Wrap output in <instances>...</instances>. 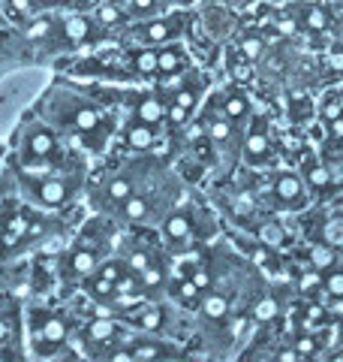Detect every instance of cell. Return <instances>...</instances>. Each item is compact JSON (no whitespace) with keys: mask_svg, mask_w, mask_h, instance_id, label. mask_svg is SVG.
Masks as SVG:
<instances>
[{"mask_svg":"<svg viewBox=\"0 0 343 362\" xmlns=\"http://www.w3.org/2000/svg\"><path fill=\"white\" fill-rule=\"evenodd\" d=\"M184 66H187V52L181 49V45H163V49H157V76H178V73H184Z\"/></svg>","mask_w":343,"mask_h":362,"instance_id":"4fadbf2b","label":"cell"},{"mask_svg":"<svg viewBox=\"0 0 343 362\" xmlns=\"http://www.w3.org/2000/svg\"><path fill=\"white\" fill-rule=\"evenodd\" d=\"M295 350H299L301 356H313L316 354V341H313L311 335H301L299 341H295Z\"/></svg>","mask_w":343,"mask_h":362,"instance_id":"74e56055","label":"cell"},{"mask_svg":"<svg viewBox=\"0 0 343 362\" xmlns=\"http://www.w3.org/2000/svg\"><path fill=\"white\" fill-rule=\"evenodd\" d=\"M190 278H193V281H196V284L202 287V293L211 287V275H208V272H205V269H196V272H190Z\"/></svg>","mask_w":343,"mask_h":362,"instance_id":"ab89813d","label":"cell"},{"mask_svg":"<svg viewBox=\"0 0 343 362\" xmlns=\"http://www.w3.org/2000/svg\"><path fill=\"white\" fill-rule=\"evenodd\" d=\"M102 40V21L88 16L85 9H78L73 16H61L57 21V37L52 42V52H70V49H85Z\"/></svg>","mask_w":343,"mask_h":362,"instance_id":"8992f818","label":"cell"},{"mask_svg":"<svg viewBox=\"0 0 343 362\" xmlns=\"http://www.w3.org/2000/svg\"><path fill=\"white\" fill-rule=\"evenodd\" d=\"M262 235H265L268 242H280V239H283V235L277 233V226H265V230H262Z\"/></svg>","mask_w":343,"mask_h":362,"instance_id":"7bdbcfd3","label":"cell"},{"mask_svg":"<svg viewBox=\"0 0 343 362\" xmlns=\"http://www.w3.org/2000/svg\"><path fill=\"white\" fill-rule=\"evenodd\" d=\"M304 25L311 28V30H328V25H331V16L325 13V9H319V6H307L304 9Z\"/></svg>","mask_w":343,"mask_h":362,"instance_id":"f546056e","label":"cell"},{"mask_svg":"<svg viewBox=\"0 0 343 362\" xmlns=\"http://www.w3.org/2000/svg\"><path fill=\"white\" fill-rule=\"evenodd\" d=\"M130 359L133 362H148V359H166L175 356V347H169L163 341H154V338H136V341L127 344Z\"/></svg>","mask_w":343,"mask_h":362,"instance_id":"5bb4252c","label":"cell"},{"mask_svg":"<svg viewBox=\"0 0 343 362\" xmlns=\"http://www.w3.org/2000/svg\"><path fill=\"white\" fill-rule=\"evenodd\" d=\"M42 118L54 124L64 136H73L90 151H100L112 136V118L102 112V106L90 103V100L73 94V90H52L42 100Z\"/></svg>","mask_w":343,"mask_h":362,"instance_id":"6da1fadb","label":"cell"},{"mask_svg":"<svg viewBox=\"0 0 343 362\" xmlns=\"http://www.w3.org/2000/svg\"><path fill=\"white\" fill-rule=\"evenodd\" d=\"M175 296H178L181 305L193 308V305H199V302H202V287H199L190 275H184V278H178V281H175Z\"/></svg>","mask_w":343,"mask_h":362,"instance_id":"603a6c76","label":"cell"},{"mask_svg":"<svg viewBox=\"0 0 343 362\" xmlns=\"http://www.w3.org/2000/svg\"><path fill=\"white\" fill-rule=\"evenodd\" d=\"M76 154L66 148V136L45 118H30L16 133V169L42 173L70 163Z\"/></svg>","mask_w":343,"mask_h":362,"instance_id":"7a4b0ae2","label":"cell"},{"mask_svg":"<svg viewBox=\"0 0 343 362\" xmlns=\"http://www.w3.org/2000/svg\"><path fill=\"white\" fill-rule=\"evenodd\" d=\"M16 173H18V187L28 197V202L52 211L70 206L76 194L82 190L85 160H70L64 166L42 169V173H25V169H16Z\"/></svg>","mask_w":343,"mask_h":362,"instance_id":"3957f363","label":"cell"},{"mask_svg":"<svg viewBox=\"0 0 343 362\" xmlns=\"http://www.w3.org/2000/svg\"><path fill=\"white\" fill-rule=\"evenodd\" d=\"M21 314L13 305H0V350H21Z\"/></svg>","mask_w":343,"mask_h":362,"instance_id":"8fae6325","label":"cell"},{"mask_svg":"<svg viewBox=\"0 0 343 362\" xmlns=\"http://www.w3.org/2000/svg\"><path fill=\"white\" fill-rule=\"evenodd\" d=\"M331 127H335V133H343V118H337V121H331Z\"/></svg>","mask_w":343,"mask_h":362,"instance_id":"7dc6e473","label":"cell"},{"mask_svg":"<svg viewBox=\"0 0 343 362\" xmlns=\"http://www.w3.org/2000/svg\"><path fill=\"white\" fill-rule=\"evenodd\" d=\"M199 308L205 314V320H223V317L229 314V299L223 296V293H208V296H202Z\"/></svg>","mask_w":343,"mask_h":362,"instance_id":"7402d4cb","label":"cell"},{"mask_svg":"<svg viewBox=\"0 0 343 362\" xmlns=\"http://www.w3.org/2000/svg\"><path fill=\"white\" fill-rule=\"evenodd\" d=\"M121 338V323L114 320V317H94V320H88L82 326V341L88 350H100L97 356H109L112 347L118 344Z\"/></svg>","mask_w":343,"mask_h":362,"instance_id":"52a82bcc","label":"cell"},{"mask_svg":"<svg viewBox=\"0 0 343 362\" xmlns=\"http://www.w3.org/2000/svg\"><path fill=\"white\" fill-rule=\"evenodd\" d=\"M57 21H61V16L54 13H37L30 16L25 25H21V40H25L28 45H49L57 37Z\"/></svg>","mask_w":343,"mask_h":362,"instance_id":"ba28073f","label":"cell"},{"mask_svg":"<svg viewBox=\"0 0 343 362\" xmlns=\"http://www.w3.org/2000/svg\"><path fill=\"white\" fill-rule=\"evenodd\" d=\"M0 16H4V0H0Z\"/></svg>","mask_w":343,"mask_h":362,"instance_id":"681fc988","label":"cell"},{"mask_svg":"<svg viewBox=\"0 0 343 362\" xmlns=\"http://www.w3.org/2000/svg\"><path fill=\"white\" fill-rule=\"evenodd\" d=\"M127 64L136 76H157V49L154 45H142L127 54Z\"/></svg>","mask_w":343,"mask_h":362,"instance_id":"e0dca14e","label":"cell"},{"mask_svg":"<svg viewBox=\"0 0 343 362\" xmlns=\"http://www.w3.org/2000/svg\"><path fill=\"white\" fill-rule=\"evenodd\" d=\"M205 130H208V136L214 142H229V136H232V121L229 118H211L208 124H205Z\"/></svg>","mask_w":343,"mask_h":362,"instance_id":"4dcf8cb0","label":"cell"},{"mask_svg":"<svg viewBox=\"0 0 343 362\" xmlns=\"http://www.w3.org/2000/svg\"><path fill=\"white\" fill-rule=\"evenodd\" d=\"M229 76H232L235 82H250V76H253V66H250V61L244 58V54L229 52Z\"/></svg>","mask_w":343,"mask_h":362,"instance_id":"d4e9b609","label":"cell"},{"mask_svg":"<svg viewBox=\"0 0 343 362\" xmlns=\"http://www.w3.org/2000/svg\"><path fill=\"white\" fill-rule=\"evenodd\" d=\"M199 103V90L196 88H175L172 90V106H178V109H187L190 115H193V109H196Z\"/></svg>","mask_w":343,"mask_h":362,"instance_id":"484cf974","label":"cell"},{"mask_svg":"<svg viewBox=\"0 0 343 362\" xmlns=\"http://www.w3.org/2000/svg\"><path fill=\"white\" fill-rule=\"evenodd\" d=\"M223 115L229 121H241L247 115V97L244 94H229L223 100Z\"/></svg>","mask_w":343,"mask_h":362,"instance_id":"4316f807","label":"cell"},{"mask_svg":"<svg viewBox=\"0 0 343 362\" xmlns=\"http://www.w3.org/2000/svg\"><path fill=\"white\" fill-rule=\"evenodd\" d=\"M133 118H139L145 124H163L166 121V103L157 94H139L133 100Z\"/></svg>","mask_w":343,"mask_h":362,"instance_id":"7c38bea8","label":"cell"},{"mask_svg":"<svg viewBox=\"0 0 343 362\" xmlns=\"http://www.w3.org/2000/svg\"><path fill=\"white\" fill-rule=\"evenodd\" d=\"M118 209H121V218H124V221L139 223V221H145L148 214H151V199H148L145 194H133V197L124 199Z\"/></svg>","mask_w":343,"mask_h":362,"instance_id":"d6986e66","label":"cell"},{"mask_svg":"<svg viewBox=\"0 0 343 362\" xmlns=\"http://www.w3.org/2000/svg\"><path fill=\"white\" fill-rule=\"evenodd\" d=\"M325 64H328V70H331V73H343V49H335V52H331L328 58H325Z\"/></svg>","mask_w":343,"mask_h":362,"instance_id":"f35d334b","label":"cell"},{"mask_svg":"<svg viewBox=\"0 0 343 362\" xmlns=\"http://www.w3.org/2000/svg\"><path fill=\"white\" fill-rule=\"evenodd\" d=\"M274 317H277V302H274V299H262V302H256V320L268 323V320H274Z\"/></svg>","mask_w":343,"mask_h":362,"instance_id":"836d02e7","label":"cell"},{"mask_svg":"<svg viewBox=\"0 0 343 362\" xmlns=\"http://www.w3.org/2000/svg\"><path fill=\"white\" fill-rule=\"evenodd\" d=\"M124 9H127V16L133 18H151L157 13V6H160V0H124Z\"/></svg>","mask_w":343,"mask_h":362,"instance_id":"f1b7e54d","label":"cell"},{"mask_svg":"<svg viewBox=\"0 0 343 362\" xmlns=\"http://www.w3.org/2000/svg\"><path fill=\"white\" fill-rule=\"evenodd\" d=\"M295 30H299V28H295L292 18H283L280 21V33H283V37H295Z\"/></svg>","mask_w":343,"mask_h":362,"instance_id":"b9f144b4","label":"cell"},{"mask_svg":"<svg viewBox=\"0 0 343 362\" xmlns=\"http://www.w3.org/2000/svg\"><path fill=\"white\" fill-rule=\"evenodd\" d=\"M178 37V25L172 18H151L133 30V40H139L142 45H163Z\"/></svg>","mask_w":343,"mask_h":362,"instance_id":"30bf717a","label":"cell"},{"mask_svg":"<svg viewBox=\"0 0 343 362\" xmlns=\"http://www.w3.org/2000/svg\"><path fill=\"white\" fill-rule=\"evenodd\" d=\"M319 112H323V118L331 124V121H337L343 115V106H340L337 97H325V103H323V109H319Z\"/></svg>","mask_w":343,"mask_h":362,"instance_id":"e575fe53","label":"cell"},{"mask_svg":"<svg viewBox=\"0 0 343 362\" xmlns=\"http://www.w3.org/2000/svg\"><path fill=\"white\" fill-rule=\"evenodd\" d=\"M311 263L316 269H331L337 263V254H335V247L331 245H313L311 247Z\"/></svg>","mask_w":343,"mask_h":362,"instance_id":"83f0119b","label":"cell"},{"mask_svg":"<svg viewBox=\"0 0 343 362\" xmlns=\"http://www.w3.org/2000/svg\"><path fill=\"white\" fill-rule=\"evenodd\" d=\"M274 194H277L280 202H299L304 194V181L292 173H283L277 181H274Z\"/></svg>","mask_w":343,"mask_h":362,"instance_id":"ffe728a7","label":"cell"},{"mask_svg":"<svg viewBox=\"0 0 343 362\" xmlns=\"http://www.w3.org/2000/svg\"><path fill=\"white\" fill-rule=\"evenodd\" d=\"M25 329L30 354L37 359H57L70 347L73 338V320L57 308H45V305H30L25 314Z\"/></svg>","mask_w":343,"mask_h":362,"instance_id":"277c9868","label":"cell"},{"mask_svg":"<svg viewBox=\"0 0 343 362\" xmlns=\"http://www.w3.org/2000/svg\"><path fill=\"white\" fill-rule=\"evenodd\" d=\"M70 4H73L76 9H88L90 4H97V0H70Z\"/></svg>","mask_w":343,"mask_h":362,"instance_id":"bcb514c9","label":"cell"},{"mask_svg":"<svg viewBox=\"0 0 343 362\" xmlns=\"http://www.w3.org/2000/svg\"><path fill=\"white\" fill-rule=\"evenodd\" d=\"M121 139L127 148L133 151H154L157 148V142H160V133L154 124H145L139 118H133L130 124H124V130H121Z\"/></svg>","mask_w":343,"mask_h":362,"instance_id":"9c48e42d","label":"cell"},{"mask_svg":"<svg viewBox=\"0 0 343 362\" xmlns=\"http://www.w3.org/2000/svg\"><path fill=\"white\" fill-rule=\"evenodd\" d=\"M325 235H328L331 245H340V247H343V218H340V221H331V223L325 226Z\"/></svg>","mask_w":343,"mask_h":362,"instance_id":"8d00e7d4","label":"cell"},{"mask_svg":"<svg viewBox=\"0 0 343 362\" xmlns=\"http://www.w3.org/2000/svg\"><path fill=\"white\" fill-rule=\"evenodd\" d=\"M112 4H121V0H112Z\"/></svg>","mask_w":343,"mask_h":362,"instance_id":"f907efd6","label":"cell"},{"mask_svg":"<svg viewBox=\"0 0 343 362\" xmlns=\"http://www.w3.org/2000/svg\"><path fill=\"white\" fill-rule=\"evenodd\" d=\"M102 251H106V233H102V221H94L64 251L61 263H57V275H61L64 284H82L90 272L102 263Z\"/></svg>","mask_w":343,"mask_h":362,"instance_id":"5b68a950","label":"cell"},{"mask_svg":"<svg viewBox=\"0 0 343 362\" xmlns=\"http://www.w3.org/2000/svg\"><path fill=\"white\" fill-rule=\"evenodd\" d=\"M280 362H299L301 359V354H299V350H283V354L277 356Z\"/></svg>","mask_w":343,"mask_h":362,"instance_id":"ee69618b","label":"cell"},{"mask_svg":"<svg viewBox=\"0 0 343 362\" xmlns=\"http://www.w3.org/2000/svg\"><path fill=\"white\" fill-rule=\"evenodd\" d=\"M262 52H265V42H262L259 37H244V40H241V54H244L250 64L259 61V58H262Z\"/></svg>","mask_w":343,"mask_h":362,"instance_id":"d6a6232c","label":"cell"},{"mask_svg":"<svg viewBox=\"0 0 343 362\" xmlns=\"http://www.w3.org/2000/svg\"><path fill=\"white\" fill-rule=\"evenodd\" d=\"M325 290H328V296H335V299H343V272H331V275L323 281Z\"/></svg>","mask_w":343,"mask_h":362,"instance_id":"d590c367","label":"cell"},{"mask_svg":"<svg viewBox=\"0 0 343 362\" xmlns=\"http://www.w3.org/2000/svg\"><path fill=\"white\" fill-rule=\"evenodd\" d=\"M304 178H307V185L311 187H316V190H323V187H328L331 185V173L325 166H319V163H311L304 169Z\"/></svg>","mask_w":343,"mask_h":362,"instance_id":"1f68e13d","label":"cell"},{"mask_svg":"<svg viewBox=\"0 0 343 362\" xmlns=\"http://www.w3.org/2000/svg\"><path fill=\"white\" fill-rule=\"evenodd\" d=\"M136 194V178L130 173H118L106 181V187H102V202H109V206H121L127 197Z\"/></svg>","mask_w":343,"mask_h":362,"instance_id":"9a60e30c","label":"cell"},{"mask_svg":"<svg viewBox=\"0 0 343 362\" xmlns=\"http://www.w3.org/2000/svg\"><path fill=\"white\" fill-rule=\"evenodd\" d=\"M271 151V142H268V133L265 130H259L253 127L247 133V139H244V154H247V160L250 163H259V160H265Z\"/></svg>","mask_w":343,"mask_h":362,"instance_id":"ac0fdd59","label":"cell"},{"mask_svg":"<svg viewBox=\"0 0 343 362\" xmlns=\"http://www.w3.org/2000/svg\"><path fill=\"white\" fill-rule=\"evenodd\" d=\"M133 323H136V329H142V332H154L163 326V311L139 305V314H133Z\"/></svg>","mask_w":343,"mask_h":362,"instance_id":"cb8c5ba5","label":"cell"},{"mask_svg":"<svg viewBox=\"0 0 343 362\" xmlns=\"http://www.w3.org/2000/svg\"><path fill=\"white\" fill-rule=\"evenodd\" d=\"M335 311H337V314H343V302H337V305H335Z\"/></svg>","mask_w":343,"mask_h":362,"instance_id":"c3c4849f","label":"cell"},{"mask_svg":"<svg viewBox=\"0 0 343 362\" xmlns=\"http://www.w3.org/2000/svg\"><path fill=\"white\" fill-rule=\"evenodd\" d=\"M244 317H235V320H232V326H229V332H232V335H241L244 332Z\"/></svg>","mask_w":343,"mask_h":362,"instance_id":"f6af8a7d","label":"cell"},{"mask_svg":"<svg viewBox=\"0 0 343 362\" xmlns=\"http://www.w3.org/2000/svg\"><path fill=\"white\" fill-rule=\"evenodd\" d=\"M323 281H319V275H304L301 278V293H307V290H316Z\"/></svg>","mask_w":343,"mask_h":362,"instance_id":"60d3db41","label":"cell"},{"mask_svg":"<svg viewBox=\"0 0 343 362\" xmlns=\"http://www.w3.org/2000/svg\"><path fill=\"white\" fill-rule=\"evenodd\" d=\"M37 0H4V16L13 18L16 25H25L30 16H37Z\"/></svg>","mask_w":343,"mask_h":362,"instance_id":"44dd1931","label":"cell"},{"mask_svg":"<svg viewBox=\"0 0 343 362\" xmlns=\"http://www.w3.org/2000/svg\"><path fill=\"white\" fill-rule=\"evenodd\" d=\"M163 235H166L172 245L187 242L190 235H193V221H190V214H187V211H172L169 218L163 221Z\"/></svg>","mask_w":343,"mask_h":362,"instance_id":"2e32d148","label":"cell"}]
</instances>
